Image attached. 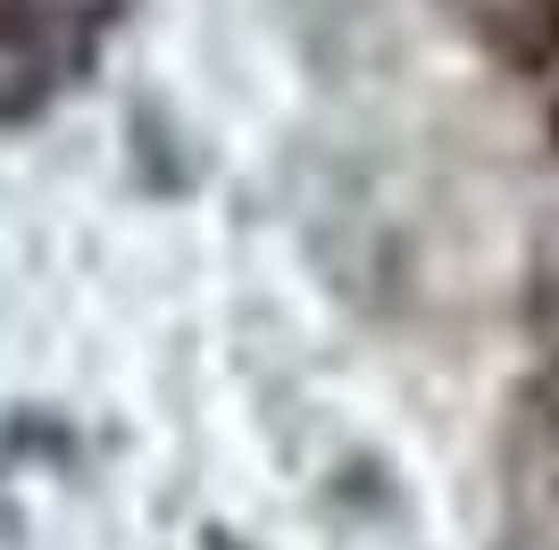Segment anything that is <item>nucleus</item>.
<instances>
[{
    "instance_id": "nucleus-1",
    "label": "nucleus",
    "mask_w": 559,
    "mask_h": 550,
    "mask_svg": "<svg viewBox=\"0 0 559 550\" xmlns=\"http://www.w3.org/2000/svg\"><path fill=\"white\" fill-rule=\"evenodd\" d=\"M117 0H0V125L34 117L59 84L84 75Z\"/></svg>"
}]
</instances>
